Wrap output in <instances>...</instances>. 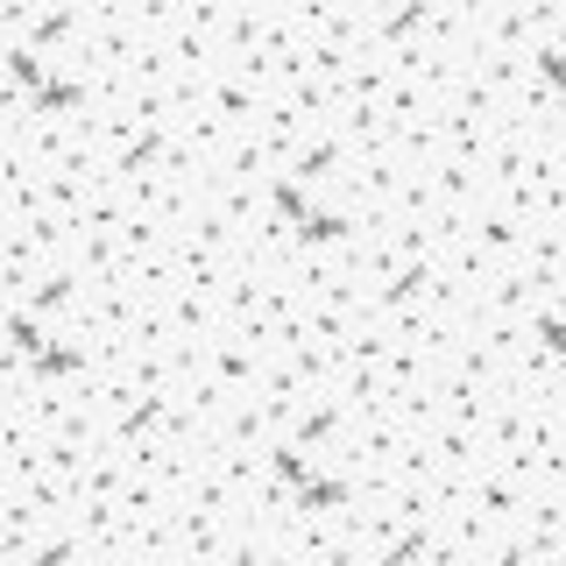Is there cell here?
Here are the masks:
<instances>
[{
    "label": "cell",
    "mask_w": 566,
    "mask_h": 566,
    "mask_svg": "<svg viewBox=\"0 0 566 566\" xmlns=\"http://www.w3.org/2000/svg\"><path fill=\"white\" fill-rule=\"evenodd\" d=\"M326 128L340 135L347 164H361V156H389V149H397V120H389L382 106H340V114H333Z\"/></svg>",
    "instance_id": "5b68a950"
},
{
    "label": "cell",
    "mask_w": 566,
    "mask_h": 566,
    "mask_svg": "<svg viewBox=\"0 0 566 566\" xmlns=\"http://www.w3.org/2000/svg\"><path fill=\"white\" fill-rule=\"evenodd\" d=\"M227 524L220 510L206 503H177V559H199V566H220L227 559Z\"/></svg>",
    "instance_id": "8992f818"
},
{
    "label": "cell",
    "mask_w": 566,
    "mask_h": 566,
    "mask_svg": "<svg viewBox=\"0 0 566 566\" xmlns=\"http://www.w3.org/2000/svg\"><path fill=\"white\" fill-rule=\"evenodd\" d=\"M199 368L227 389V397H248V389H255V376H262V347L241 340L234 326H220L212 340H199Z\"/></svg>",
    "instance_id": "7a4b0ae2"
},
{
    "label": "cell",
    "mask_w": 566,
    "mask_h": 566,
    "mask_svg": "<svg viewBox=\"0 0 566 566\" xmlns=\"http://www.w3.org/2000/svg\"><path fill=\"white\" fill-rule=\"evenodd\" d=\"M85 29H93V14H85L78 0H50V8H8V22H0V43H29L35 57L64 64V57H78Z\"/></svg>",
    "instance_id": "6da1fadb"
},
{
    "label": "cell",
    "mask_w": 566,
    "mask_h": 566,
    "mask_svg": "<svg viewBox=\"0 0 566 566\" xmlns=\"http://www.w3.org/2000/svg\"><path fill=\"white\" fill-rule=\"evenodd\" d=\"M170 135H185L191 149H199L206 164H212V156L227 149V135H234V128H227V120H220V114H212V106L199 99V106H185V114H177V128H170Z\"/></svg>",
    "instance_id": "5bb4252c"
},
{
    "label": "cell",
    "mask_w": 566,
    "mask_h": 566,
    "mask_svg": "<svg viewBox=\"0 0 566 566\" xmlns=\"http://www.w3.org/2000/svg\"><path fill=\"white\" fill-rule=\"evenodd\" d=\"M432 382H439V418H453V424H482L489 418V397H495V389L460 382V376H432Z\"/></svg>",
    "instance_id": "4fadbf2b"
},
{
    "label": "cell",
    "mask_w": 566,
    "mask_h": 566,
    "mask_svg": "<svg viewBox=\"0 0 566 566\" xmlns=\"http://www.w3.org/2000/svg\"><path fill=\"white\" fill-rule=\"evenodd\" d=\"M424 185H432V212L482 206V164H453V156H439V164H424Z\"/></svg>",
    "instance_id": "ba28073f"
},
{
    "label": "cell",
    "mask_w": 566,
    "mask_h": 566,
    "mask_svg": "<svg viewBox=\"0 0 566 566\" xmlns=\"http://www.w3.org/2000/svg\"><path fill=\"white\" fill-rule=\"evenodd\" d=\"M128 559H142V566H170L177 559V503L128 524Z\"/></svg>",
    "instance_id": "30bf717a"
},
{
    "label": "cell",
    "mask_w": 566,
    "mask_h": 566,
    "mask_svg": "<svg viewBox=\"0 0 566 566\" xmlns=\"http://www.w3.org/2000/svg\"><path fill=\"white\" fill-rule=\"evenodd\" d=\"M206 106H212V114H220V120H227L234 135H248V128H255L262 114H270V93H262L255 78H241L234 64H220V71L206 78Z\"/></svg>",
    "instance_id": "3957f363"
},
{
    "label": "cell",
    "mask_w": 566,
    "mask_h": 566,
    "mask_svg": "<svg viewBox=\"0 0 566 566\" xmlns=\"http://www.w3.org/2000/svg\"><path fill=\"white\" fill-rule=\"evenodd\" d=\"M340 170H347V149H340V135H333V128H312L291 156H283V177H297L305 191H333V185H340Z\"/></svg>",
    "instance_id": "277c9868"
},
{
    "label": "cell",
    "mask_w": 566,
    "mask_h": 566,
    "mask_svg": "<svg viewBox=\"0 0 566 566\" xmlns=\"http://www.w3.org/2000/svg\"><path fill=\"white\" fill-rule=\"evenodd\" d=\"M432 212V185H424V170H403L397 199H389V220H424Z\"/></svg>",
    "instance_id": "9a60e30c"
},
{
    "label": "cell",
    "mask_w": 566,
    "mask_h": 566,
    "mask_svg": "<svg viewBox=\"0 0 566 566\" xmlns=\"http://www.w3.org/2000/svg\"><path fill=\"white\" fill-rule=\"evenodd\" d=\"M418 29H424V0H403V8H368V50H376V57L411 50Z\"/></svg>",
    "instance_id": "9c48e42d"
},
{
    "label": "cell",
    "mask_w": 566,
    "mask_h": 566,
    "mask_svg": "<svg viewBox=\"0 0 566 566\" xmlns=\"http://www.w3.org/2000/svg\"><path fill=\"white\" fill-rule=\"evenodd\" d=\"M482 149H489V120L447 114V106H439V156H453V164H482Z\"/></svg>",
    "instance_id": "7c38bea8"
},
{
    "label": "cell",
    "mask_w": 566,
    "mask_h": 566,
    "mask_svg": "<svg viewBox=\"0 0 566 566\" xmlns=\"http://www.w3.org/2000/svg\"><path fill=\"white\" fill-rule=\"evenodd\" d=\"M206 220L227 234H248L262 220V185H234V177H206Z\"/></svg>",
    "instance_id": "52a82bcc"
},
{
    "label": "cell",
    "mask_w": 566,
    "mask_h": 566,
    "mask_svg": "<svg viewBox=\"0 0 566 566\" xmlns=\"http://www.w3.org/2000/svg\"><path fill=\"white\" fill-rule=\"evenodd\" d=\"M170 326H177V340H212V333L227 326V312H220V291H177L170 297Z\"/></svg>",
    "instance_id": "8fae6325"
}]
</instances>
